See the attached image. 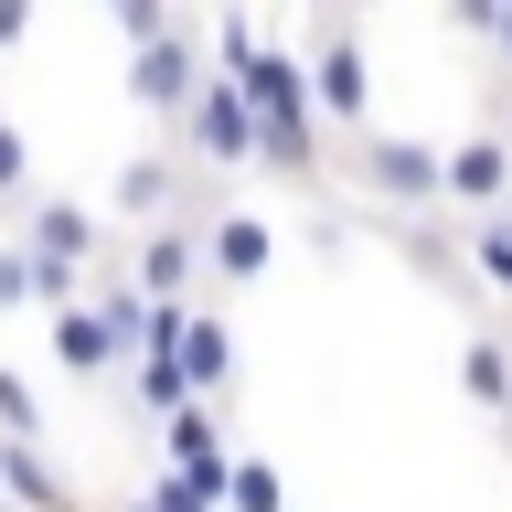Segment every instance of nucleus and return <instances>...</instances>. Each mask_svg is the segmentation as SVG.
Instances as JSON below:
<instances>
[{"label":"nucleus","mask_w":512,"mask_h":512,"mask_svg":"<svg viewBox=\"0 0 512 512\" xmlns=\"http://www.w3.org/2000/svg\"><path fill=\"white\" fill-rule=\"evenodd\" d=\"M299 54H310L320 128L374 139V54H363V11H310V22H299Z\"/></svg>","instance_id":"obj_1"},{"label":"nucleus","mask_w":512,"mask_h":512,"mask_svg":"<svg viewBox=\"0 0 512 512\" xmlns=\"http://www.w3.org/2000/svg\"><path fill=\"white\" fill-rule=\"evenodd\" d=\"M342 171L374 192L395 224L427 214V203H448V139H416V128H374V139H352Z\"/></svg>","instance_id":"obj_2"},{"label":"nucleus","mask_w":512,"mask_h":512,"mask_svg":"<svg viewBox=\"0 0 512 512\" xmlns=\"http://www.w3.org/2000/svg\"><path fill=\"white\" fill-rule=\"evenodd\" d=\"M11 235H22L43 267H75V278H96V267H107V203H75V192H32Z\"/></svg>","instance_id":"obj_3"},{"label":"nucleus","mask_w":512,"mask_h":512,"mask_svg":"<svg viewBox=\"0 0 512 512\" xmlns=\"http://www.w3.org/2000/svg\"><path fill=\"white\" fill-rule=\"evenodd\" d=\"M214 86V43L203 32H171V43H150V54H128V96H139V118H192V96Z\"/></svg>","instance_id":"obj_4"},{"label":"nucleus","mask_w":512,"mask_h":512,"mask_svg":"<svg viewBox=\"0 0 512 512\" xmlns=\"http://www.w3.org/2000/svg\"><path fill=\"white\" fill-rule=\"evenodd\" d=\"M182 139H192L203 160H214V171H256V160H267V118H256V107H246V86H224V75H214L203 96H192Z\"/></svg>","instance_id":"obj_5"},{"label":"nucleus","mask_w":512,"mask_h":512,"mask_svg":"<svg viewBox=\"0 0 512 512\" xmlns=\"http://www.w3.org/2000/svg\"><path fill=\"white\" fill-rule=\"evenodd\" d=\"M448 203L459 214H512V139L502 128H470V139H448Z\"/></svg>","instance_id":"obj_6"},{"label":"nucleus","mask_w":512,"mask_h":512,"mask_svg":"<svg viewBox=\"0 0 512 512\" xmlns=\"http://www.w3.org/2000/svg\"><path fill=\"white\" fill-rule=\"evenodd\" d=\"M128 278H139V299H192V278H214L203 267V224H160V235H139V246L118 256Z\"/></svg>","instance_id":"obj_7"},{"label":"nucleus","mask_w":512,"mask_h":512,"mask_svg":"<svg viewBox=\"0 0 512 512\" xmlns=\"http://www.w3.org/2000/svg\"><path fill=\"white\" fill-rule=\"evenodd\" d=\"M203 267H214L224 288H256L267 267H278V224H267V214H235V203H214V224H203Z\"/></svg>","instance_id":"obj_8"},{"label":"nucleus","mask_w":512,"mask_h":512,"mask_svg":"<svg viewBox=\"0 0 512 512\" xmlns=\"http://www.w3.org/2000/svg\"><path fill=\"white\" fill-rule=\"evenodd\" d=\"M43 352H54L75 384H118V374H128V342L96 320V299H86V310H54V320H43Z\"/></svg>","instance_id":"obj_9"},{"label":"nucleus","mask_w":512,"mask_h":512,"mask_svg":"<svg viewBox=\"0 0 512 512\" xmlns=\"http://www.w3.org/2000/svg\"><path fill=\"white\" fill-rule=\"evenodd\" d=\"M182 374H192V395H203V406H224V395L246 384V352H235V320H224V310H203V320H192Z\"/></svg>","instance_id":"obj_10"},{"label":"nucleus","mask_w":512,"mask_h":512,"mask_svg":"<svg viewBox=\"0 0 512 512\" xmlns=\"http://www.w3.org/2000/svg\"><path fill=\"white\" fill-rule=\"evenodd\" d=\"M171 192H182V171H171L160 150H139V160H118V182H107V214H118V224H139V235H160Z\"/></svg>","instance_id":"obj_11"},{"label":"nucleus","mask_w":512,"mask_h":512,"mask_svg":"<svg viewBox=\"0 0 512 512\" xmlns=\"http://www.w3.org/2000/svg\"><path fill=\"white\" fill-rule=\"evenodd\" d=\"M459 395H470V406L491 416V427H502V416H512V342H502V331H491V320H480L470 342H459Z\"/></svg>","instance_id":"obj_12"},{"label":"nucleus","mask_w":512,"mask_h":512,"mask_svg":"<svg viewBox=\"0 0 512 512\" xmlns=\"http://www.w3.org/2000/svg\"><path fill=\"white\" fill-rule=\"evenodd\" d=\"M118 395H128V416H139V427H171L182 406H203V395H192V374L171 363V352H150V363H128V374H118Z\"/></svg>","instance_id":"obj_13"},{"label":"nucleus","mask_w":512,"mask_h":512,"mask_svg":"<svg viewBox=\"0 0 512 512\" xmlns=\"http://www.w3.org/2000/svg\"><path fill=\"white\" fill-rule=\"evenodd\" d=\"M203 43H214V75H224V86H246V75H256V54H267V32H256V11H246V0H224L214 22H203Z\"/></svg>","instance_id":"obj_14"},{"label":"nucleus","mask_w":512,"mask_h":512,"mask_svg":"<svg viewBox=\"0 0 512 512\" xmlns=\"http://www.w3.org/2000/svg\"><path fill=\"white\" fill-rule=\"evenodd\" d=\"M32 192H43V182H32V139H22V118L0 107V214L22 224V203H32Z\"/></svg>","instance_id":"obj_15"},{"label":"nucleus","mask_w":512,"mask_h":512,"mask_svg":"<svg viewBox=\"0 0 512 512\" xmlns=\"http://www.w3.org/2000/svg\"><path fill=\"white\" fill-rule=\"evenodd\" d=\"M470 278L491 288V299H512V214H491V224H470Z\"/></svg>","instance_id":"obj_16"},{"label":"nucleus","mask_w":512,"mask_h":512,"mask_svg":"<svg viewBox=\"0 0 512 512\" xmlns=\"http://www.w3.org/2000/svg\"><path fill=\"white\" fill-rule=\"evenodd\" d=\"M224 512H288V480H278V459L235 448V502H224Z\"/></svg>","instance_id":"obj_17"},{"label":"nucleus","mask_w":512,"mask_h":512,"mask_svg":"<svg viewBox=\"0 0 512 512\" xmlns=\"http://www.w3.org/2000/svg\"><path fill=\"white\" fill-rule=\"evenodd\" d=\"M107 22H118L128 54H150V43H171V32H182V11H171V0H118Z\"/></svg>","instance_id":"obj_18"},{"label":"nucleus","mask_w":512,"mask_h":512,"mask_svg":"<svg viewBox=\"0 0 512 512\" xmlns=\"http://www.w3.org/2000/svg\"><path fill=\"white\" fill-rule=\"evenodd\" d=\"M0 438H22V448H43V395H32L11 363H0Z\"/></svg>","instance_id":"obj_19"},{"label":"nucleus","mask_w":512,"mask_h":512,"mask_svg":"<svg viewBox=\"0 0 512 512\" xmlns=\"http://www.w3.org/2000/svg\"><path fill=\"white\" fill-rule=\"evenodd\" d=\"M0 310H43V278H32V246H22V235L0 246Z\"/></svg>","instance_id":"obj_20"},{"label":"nucleus","mask_w":512,"mask_h":512,"mask_svg":"<svg viewBox=\"0 0 512 512\" xmlns=\"http://www.w3.org/2000/svg\"><path fill=\"white\" fill-rule=\"evenodd\" d=\"M139 491H150V512H224L214 491H192L182 470H150V480H139Z\"/></svg>","instance_id":"obj_21"},{"label":"nucleus","mask_w":512,"mask_h":512,"mask_svg":"<svg viewBox=\"0 0 512 512\" xmlns=\"http://www.w3.org/2000/svg\"><path fill=\"white\" fill-rule=\"evenodd\" d=\"M22 43H32V11H22V0H0V54H22Z\"/></svg>","instance_id":"obj_22"},{"label":"nucleus","mask_w":512,"mask_h":512,"mask_svg":"<svg viewBox=\"0 0 512 512\" xmlns=\"http://www.w3.org/2000/svg\"><path fill=\"white\" fill-rule=\"evenodd\" d=\"M107 512H150V491H128V502H107Z\"/></svg>","instance_id":"obj_23"},{"label":"nucleus","mask_w":512,"mask_h":512,"mask_svg":"<svg viewBox=\"0 0 512 512\" xmlns=\"http://www.w3.org/2000/svg\"><path fill=\"white\" fill-rule=\"evenodd\" d=\"M502 438H512V416H502Z\"/></svg>","instance_id":"obj_24"}]
</instances>
